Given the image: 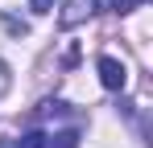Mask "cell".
<instances>
[{"label":"cell","instance_id":"cell-1","mask_svg":"<svg viewBox=\"0 0 153 148\" xmlns=\"http://www.w3.org/2000/svg\"><path fill=\"white\" fill-rule=\"evenodd\" d=\"M103 4H108V0H66V4H62V12H58V25H62V29H75V25L91 21Z\"/></svg>","mask_w":153,"mask_h":148},{"label":"cell","instance_id":"cell-2","mask_svg":"<svg viewBox=\"0 0 153 148\" xmlns=\"http://www.w3.org/2000/svg\"><path fill=\"white\" fill-rule=\"evenodd\" d=\"M95 70H100V82L108 86V91H124L128 74H124V66H120L116 58H108V53H103L100 62H95Z\"/></svg>","mask_w":153,"mask_h":148},{"label":"cell","instance_id":"cell-3","mask_svg":"<svg viewBox=\"0 0 153 148\" xmlns=\"http://www.w3.org/2000/svg\"><path fill=\"white\" fill-rule=\"evenodd\" d=\"M46 148H79V132L66 127V132H58V136H46Z\"/></svg>","mask_w":153,"mask_h":148},{"label":"cell","instance_id":"cell-4","mask_svg":"<svg viewBox=\"0 0 153 148\" xmlns=\"http://www.w3.org/2000/svg\"><path fill=\"white\" fill-rule=\"evenodd\" d=\"M17 148H46V132H25L17 140Z\"/></svg>","mask_w":153,"mask_h":148},{"label":"cell","instance_id":"cell-5","mask_svg":"<svg viewBox=\"0 0 153 148\" xmlns=\"http://www.w3.org/2000/svg\"><path fill=\"white\" fill-rule=\"evenodd\" d=\"M145 0H108V8L112 12H132V8H141Z\"/></svg>","mask_w":153,"mask_h":148},{"label":"cell","instance_id":"cell-6","mask_svg":"<svg viewBox=\"0 0 153 148\" xmlns=\"http://www.w3.org/2000/svg\"><path fill=\"white\" fill-rule=\"evenodd\" d=\"M8 86H13V74H8V66L0 62V99L8 95Z\"/></svg>","mask_w":153,"mask_h":148},{"label":"cell","instance_id":"cell-7","mask_svg":"<svg viewBox=\"0 0 153 148\" xmlns=\"http://www.w3.org/2000/svg\"><path fill=\"white\" fill-rule=\"evenodd\" d=\"M54 4H58V0H29V8H33V12H37V17H42V12H50Z\"/></svg>","mask_w":153,"mask_h":148},{"label":"cell","instance_id":"cell-8","mask_svg":"<svg viewBox=\"0 0 153 148\" xmlns=\"http://www.w3.org/2000/svg\"><path fill=\"white\" fill-rule=\"evenodd\" d=\"M0 148H17V140H13V136H4V140H0Z\"/></svg>","mask_w":153,"mask_h":148}]
</instances>
